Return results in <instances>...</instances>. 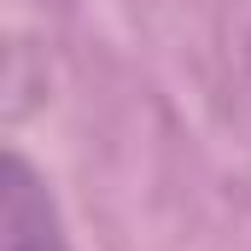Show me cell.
Listing matches in <instances>:
<instances>
[{
    "label": "cell",
    "instance_id": "6da1fadb",
    "mask_svg": "<svg viewBox=\"0 0 251 251\" xmlns=\"http://www.w3.org/2000/svg\"><path fill=\"white\" fill-rule=\"evenodd\" d=\"M0 251H64L59 210L24 158H6L0 176Z\"/></svg>",
    "mask_w": 251,
    "mask_h": 251
}]
</instances>
